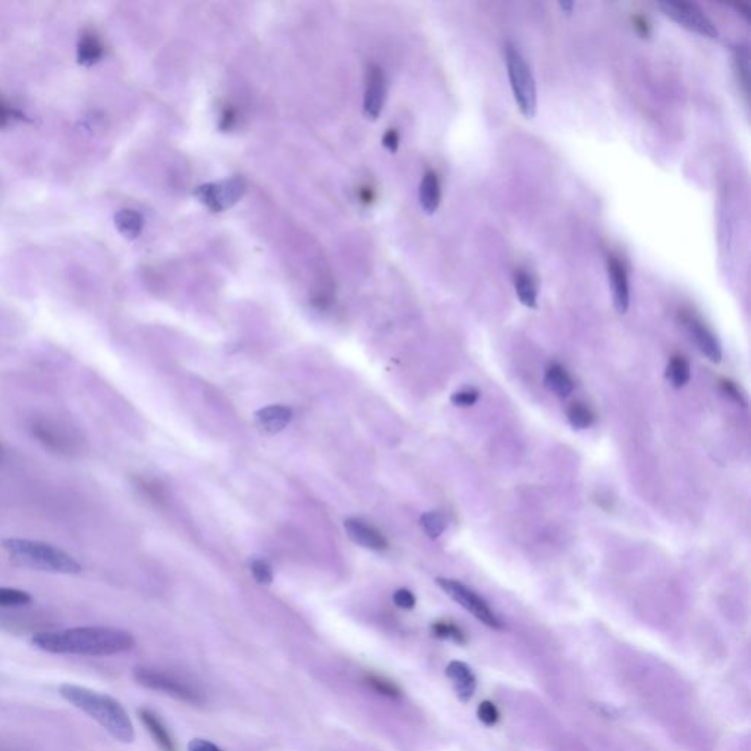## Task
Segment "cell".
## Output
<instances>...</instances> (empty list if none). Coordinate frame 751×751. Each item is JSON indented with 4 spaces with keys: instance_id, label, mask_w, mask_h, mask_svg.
I'll use <instances>...</instances> for the list:
<instances>
[{
    "instance_id": "cell-15",
    "label": "cell",
    "mask_w": 751,
    "mask_h": 751,
    "mask_svg": "<svg viewBox=\"0 0 751 751\" xmlns=\"http://www.w3.org/2000/svg\"><path fill=\"white\" fill-rule=\"evenodd\" d=\"M446 675L454 684L458 699L467 703L476 691V677H474L470 666L464 662L452 661L446 668Z\"/></svg>"
},
{
    "instance_id": "cell-26",
    "label": "cell",
    "mask_w": 751,
    "mask_h": 751,
    "mask_svg": "<svg viewBox=\"0 0 751 751\" xmlns=\"http://www.w3.org/2000/svg\"><path fill=\"white\" fill-rule=\"evenodd\" d=\"M421 527L430 539H438L446 529V518L441 512H426L420 518Z\"/></svg>"
},
{
    "instance_id": "cell-25",
    "label": "cell",
    "mask_w": 751,
    "mask_h": 751,
    "mask_svg": "<svg viewBox=\"0 0 751 751\" xmlns=\"http://www.w3.org/2000/svg\"><path fill=\"white\" fill-rule=\"evenodd\" d=\"M33 602L30 593L20 589H9V587H0V608H20Z\"/></svg>"
},
{
    "instance_id": "cell-20",
    "label": "cell",
    "mask_w": 751,
    "mask_h": 751,
    "mask_svg": "<svg viewBox=\"0 0 751 751\" xmlns=\"http://www.w3.org/2000/svg\"><path fill=\"white\" fill-rule=\"evenodd\" d=\"M691 367L687 358L683 355H674L669 360L668 369H666V379L671 383L672 388L681 389L690 382Z\"/></svg>"
},
{
    "instance_id": "cell-34",
    "label": "cell",
    "mask_w": 751,
    "mask_h": 751,
    "mask_svg": "<svg viewBox=\"0 0 751 751\" xmlns=\"http://www.w3.org/2000/svg\"><path fill=\"white\" fill-rule=\"evenodd\" d=\"M383 146L389 150V152L395 153L399 146V135L395 130L386 131L382 140Z\"/></svg>"
},
{
    "instance_id": "cell-14",
    "label": "cell",
    "mask_w": 751,
    "mask_h": 751,
    "mask_svg": "<svg viewBox=\"0 0 751 751\" xmlns=\"http://www.w3.org/2000/svg\"><path fill=\"white\" fill-rule=\"evenodd\" d=\"M138 718L143 722L144 727H146L147 732H149L160 751H177L174 737L155 710L149 709V707H140Z\"/></svg>"
},
{
    "instance_id": "cell-1",
    "label": "cell",
    "mask_w": 751,
    "mask_h": 751,
    "mask_svg": "<svg viewBox=\"0 0 751 751\" xmlns=\"http://www.w3.org/2000/svg\"><path fill=\"white\" fill-rule=\"evenodd\" d=\"M31 643L53 655L113 656L135 647L133 634L113 627H75L36 634Z\"/></svg>"
},
{
    "instance_id": "cell-33",
    "label": "cell",
    "mask_w": 751,
    "mask_h": 751,
    "mask_svg": "<svg viewBox=\"0 0 751 751\" xmlns=\"http://www.w3.org/2000/svg\"><path fill=\"white\" fill-rule=\"evenodd\" d=\"M188 751H223L219 749L216 744L210 743V741L203 740V738H194L188 743Z\"/></svg>"
},
{
    "instance_id": "cell-27",
    "label": "cell",
    "mask_w": 751,
    "mask_h": 751,
    "mask_svg": "<svg viewBox=\"0 0 751 751\" xmlns=\"http://www.w3.org/2000/svg\"><path fill=\"white\" fill-rule=\"evenodd\" d=\"M433 634L439 639H451L455 643H465V636L460 627L449 621H438L432 625Z\"/></svg>"
},
{
    "instance_id": "cell-19",
    "label": "cell",
    "mask_w": 751,
    "mask_h": 751,
    "mask_svg": "<svg viewBox=\"0 0 751 751\" xmlns=\"http://www.w3.org/2000/svg\"><path fill=\"white\" fill-rule=\"evenodd\" d=\"M514 287L521 304L529 307V309H536L537 288L529 273L523 272V270H517V272L514 273Z\"/></svg>"
},
{
    "instance_id": "cell-17",
    "label": "cell",
    "mask_w": 751,
    "mask_h": 751,
    "mask_svg": "<svg viewBox=\"0 0 751 751\" xmlns=\"http://www.w3.org/2000/svg\"><path fill=\"white\" fill-rule=\"evenodd\" d=\"M545 385L549 391L561 398H567L574 391V380L561 364L553 363L546 370Z\"/></svg>"
},
{
    "instance_id": "cell-36",
    "label": "cell",
    "mask_w": 751,
    "mask_h": 751,
    "mask_svg": "<svg viewBox=\"0 0 751 751\" xmlns=\"http://www.w3.org/2000/svg\"><path fill=\"white\" fill-rule=\"evenodd\" d=\"M559 6H561L562 9H564L567 14H571L574 9V3L573 2H559Z\"/></svg>"
},
{
    "instance_id": "cell-9",
    "label": "cell",
    "mask_w": 751,
    "mask_h": 751,
    "mask_svg": "<svg viewBox=\"0 0 751 751\" xmlns=\"http://www.w3.org/2000/svg\"><path fill=\"white\" fill-rule=\"evenodd\" d=\"M245 184L243 179H231V181L213 182V184L201 185L194 191L197 197L213 212L219 213L229 209L243 197Z\"/></svg>"
},
{
    "instance_id": "cell-11",
    "label": "cell",
    "mask_w": 751,
    "mask_h": 751,
    "mask_svg": "<svg viewBox=\"0 0 751 751\" xmlns=\"http://www.w3.org/2000/svg\"><path fill=\"white\" fill-rule=\"evenodd\" d=\"M386 78L382 69L372 67L367 74L366 94H364V115L369 119L379 118L386 100Z\"/></svg>"
},
{
    "instance_id": "cell-30",
    "label": "cell",
    "mask_w": 751,
    "mask_h": 751,
    "mask_svg": "<svg viewBox=\"0 0 751 751\" xmlns=\"http://www.w3.org/2000/svg\"><path fill=\"white\" fill-rule=\"evenodd\" d=\"M477 716H479L480 721L487 725V727H493L499 721L498 707L493 705L492 702L480 703L479 709H477Z\"/></svg>"
},
{
    "instance_id": "cell-35",
    "label": "cell",
    "mask_w": 751,
    "mask_h": 751,
    "mask_svg": "<svg viewBox=\"0 0 751 751\" xmlns=\"http://www.w3.org/2000/svg\"><path fill=\"white\" fill-rule=\"evenodd\" d=\"M18 115L14 109L9 108L5 102L0 100V128L6 127L8 122L11 121L12 116Z\"/></svg>"
},
{
    "instance_id": "cell-10",
    "label": "cell",
    "mask_w": 751,
    "mask_h": 751,
    "mask_svg": "<svg viewBox=\"0 0 751 751\" xmlns=\"http://www.w3.org/2000/svg\"><path fill=\"white\" fill-rule=\"evenodd\" d=\"M344 527L348 537L361 548L370 549V551H385L388 548L386 537L375 526L361 518H347Z\"/></svg>"
},
{
    "instance_id": "cell-21",
    "label": "cell",
    "mask_w": 751,
    "mask_h": 751,
    "mask_svg": "<svg viewBox=\"0 0 751 751\" xmlns=\"http://www.w3.org/2000/svg\"><path fill=\"white\" fill-rule=\"evenodd\" d=\"M116 228L124 237L134 240L143 231L144 219L135 210H121L115 218Z\"/></svg>"
},
{
    "instance_id": "cell-3",
    "label": "cell",
    "mask_w": 751,
    "mask_h": 751,
    "mask_svg": "<svg viewBox=\"0 0 751 751\" xmlns=\"http://www.w3.org/2000/svg\"><path fill=\"white\" fill-rule=\"evenodd\" d=\"M3 549L18 567L52 574H80L81 565L69 553L39 540L6 539Z\"/></svg>"
},
{
    "instance_id": "cell-32",
    "label": "cell",
    "mask_w": 751,
    "mask_h": 751,
    "mask_svg": "<svg viewBox=\"0 0 751 751\" xmlns=\"http://www.w3.org/2000/svg\"><path fill=\"white\" fill-rule=\"evenodd\" d=\"M394 602L398 608L413 609L416 606V596L407 589H399L394 593Z\"/></svg>"
},
{
    "instance_id": "cell-37",
    "label": "cell",
    "mask_w": 751,
    "mask_h": 751,
    "mask_svg": "<svg viewBox=\"0 0 751 751\" xmlns=\"http://www.w3.org/2000/svg\"><path fill=\"white\" fill-rule=\"evenodd\" d=\"M0 454H2V445H0Z\"/></svg>"
},
{
    "instance_id": "cell-28",
    "label": "cell",
    "mask_w": 751,
    "mask_h": 751,
    "mask_svg": "<svg viewBox=\"0 0 751 751\" xmlns=\"http://www.w3.org/2000/svg\"><path fill=\"white\" fill-rule=\"evenodd\" d=\"M251 574L259 584H270L273 581V573L270 565L263 559H253L250 562Z\"/></svg>"
},
{
    "instance_id": "cell-16",
    "label": "cell",
    "mask_w": 751,
    "mask_h": 751,
    "mask_svg": "<svg viewBox=\"0 0 751 751\" xmlns=\"http://www.w3.org/2000/svg\"><path fill=\"white\" fill-rule=\"evenodd\" d=\"M292 416L294 414H292L291 408L285 407V405H269V407L257 411V426L263 432L273 435V433L282 432L291 423Z\"/></svg>"
},
{
    "instance_id": "cell-4",
    "label": "cell",
    "mask_w": 751,
    "mask_h": 751,
    "mask_svg": "<svg viewBox=\"0 0 751 751\" xmlns=\"http://www.w3.org/2000/svg\"><path fill=\"white\" fill-rule=\"evenodd\" d=\"M28 432L43 448L61 457H78L86 448L83 433L62 417H33L28 421Z\"/></svg>"
},
{
    "instance_id": "cell-31",
    "label": "cell",
    "mask_w": 751,
    "mask_h": 751,
    "mask_svg": "<svg viewBox=\"0 0 751 751\" xmlns=\"http://www.w3.org/2000/svg\"><path fill=\"white\" fill-rule=\"evenodd\" d=\"M721 389L729 399H732V401L737 402V404L743 405V407L744 405H746V399H744L743 394H741L740 392V389H738V386L735 385L732 380L722 379Z\"/></svg>"
},
{
    "instance_id": "cell-2",
    "label": "cell",
    "mask_w": 751,
    "mask_h": 751,
    "mask_svg": "<svg viewBox=\"0 0 751 751\" xmlns=\"http://www.w3.org/2000/svg\"><path fill=\"white\" fill-rule=\"evenodd\" d=\"M59 694L72 706L99 722L115 740L124 744L133 743L135 731L130 715L124 706L109 694L75 684H62Z\"/></svg>"
},
{
    "instance_id": "cell-13",
    "label": "cell",
    "mask_w": 751,
    "mask_h": 751,
    "mask_svg": "<svg viewBox=\"0 0 751 751\" xmlns=\"http://www.w3.org/2000/svg\"><path fill=\"white\" fill-rule=\"evenodd\" d=\"M608 276L614 295L615 310L625 314L630 307V285H628L627 270L617 257H608Z\"/></svg>"
},
{
    "instance_id": "cell-22",
    "label": "cell",
    "mask_w": 751,
    "mask_h": 751,
    "mask_svg": "<svg viewBox=\"0 0 751 751\" xmlns=\"http://www.w3.org/2000/svg\"><path fill=\"white\" fill-rule=\"evenodd\" d=\"M102 55L103 46L100 40L94 34H84L80 45H78V62L90 67V65L96 64L102 58Z\"/></svg>"
},
{
    "instance_id": "cell-18",
    "label": "cell",
    "mask_w": 751,
    "mask_h": 751,
    "mask_svg": "<svg viewBox=\"0 0 751 751\" xmlns=\"http://www.w3.org/2000/svg\"><path fill=\"white\" fill-rule=\"evenodd\" d=\"M420 204L424 212L435 213L441 204V184H439L438 175L429 171L423 177L420 184Z\"/></svg>"
},
{
    "instance_id": "cell-7",
    "label": "cell",
    "mask_w": 751,
    "mask_h": 751,
    "mask_svg": "<svg viewBox=\"0 0 751 751\" xmlns=\"http://www.w3.org/2000/svg\"><path fill=\"white\" fill-rule=\"evenodd\" d=\"M436 584L446 593L452 600L463 606L465 611L470 612L474 618L479 619L480 622L487 625V627L495 628V630H501L504 628L501 619L498 615L490 609L485 600L477 595L474 590L468 589L463 583L457 580H451V578H436Z\"/></svg>"
},
{
    "instance_id": "cell-5",
    "label": "cell",
    "mask_w": 751,
    "mask_h": 751,
    "mask_svg": "<svg viewBox=\"0 0 751 751\" xmlns=\"http://www.w3.org/2000/svg\"><path fill=\"white\" fill-rule=\"evenodd\" d=\"M134 678L143 687L174 697L179 702L190 703V705H201L204 702L199 688L174 672L152 668V666H138L135 668Z\"/></svg>"
},
{
    "instance_id": "cell-29",
    "label": "cell",
    "mask_w": 751,
    "mask_h": 751,
    "mask_svg": "<svg viewBox=\"0 0 751 751\" xmlns=\"http://www.w3.org/2000/svg\"><path fill=\"white\" fill-rule=\"evenodd\" d=\"M479 391L474 388H464L461 389V391L455 392V394H452L451 402L454 405H457V407L465 408V407H471V405L476 404L477 401H479Z\"/></svg>"
},
{
    "instance_id": "cell-24",
    "label": "cell",
    "mask_w": 751,
    "mask_h": 751,
    "mask_svg": "<svg viewBox=\"0 0 751 751\" xmlns=\"http://www.w3.org/2000/svg\"><path fill=\"white\" fill-rule=\"evenodd\" d=\"M364 683L367 687L372 688L380 696L389 697V699H399L402 696L401 688L398 687L394 681L388 680V678L380 677V675L369 674L364 677Z\"/></svg>"
},
{
    "instance_id": "cell-6",
    "label": "cell",
    "mask_w": 751,
    "mask_h": 751,
    "mask_svg": "<svg viewBox=\"0 0 751 751\" xmlns=\"http://www.w3.org/2000/svg\"><path fill=\"white\" fill-rule=\"evenodd\" d=\"M507 58L509 84L518 109L527 119L533 118L537 111L536 81L527 62L514 46L505 49Z\"/></svg>"
},
{
    "instance_id": "cell-23",
    "label": "cell",
    "mask_w": 751,
    "mask_h": 751,
    "mask_svg": "<svg viewBox=\"0 0 751 751\" xmlns=\"http://www.w3.org/2000/svg\"><path fill=\"white\" fill-rule=\"evenodd\" d=\"M567 419L575 430H584L589 429L595 423L596 417L595 413L586 404L574 402V404L568 407Z\"/></svg>"
},
{
    "instance_id": "cell-12",
    "label": "cell",
    "mask_w": 751,
    "mask_h": 751,
    "mask_svg": "<svg viewBox=\"0 0 751 751\" xmlns=\"http://www.w3.org/2000/svg\"><path fill=\"white\" fill-rule=\"evenodd\" d=\"M683 323L687 326L688 332L693 336L694 342H696L699 350L709 358L712 363H719L722 360L721 345H719L718 339L713 335V332L703 325L696 317L687 314L683 316Z\"/></svg>"
},
{
    "instance_id": "cell-8",
    "label": "cell",
    "mask_w": 751,
    "mask_h": 751,
    "mask_svg": "<svg viewBox=\"0 0 751 751\" xmlns=\"http://www.w3.org/2000/svg\"><path fill=\"white\" fill-rule=\"evenodd\" d=\"M659 8L662 9L663 14L668 15L675 23L687 28L691 33L699 34L707 39H718V28L696 3L666 0V2L659 3Z\"/></svg>"
}]
</instances>
